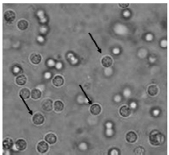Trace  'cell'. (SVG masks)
<instances>
[{"instance_id": "7a4b0ae2", "label": "cell", "mask_w": 169, "mask_h": 155, "mask_svg": "<svg viewBox=\"0 0 169 155\" xmlns=\"http://www.w3.org/2000/svg\"><path fill=\"white\" fill-rule=\"evenodd\" d=\"M49 149V145L46 141H41L37 145V151L40 154H45Z\"/></svg>"}, {"instance_id": "9a60e30c", "label": "cell", "mask_w": 169, "mask_h": 155, "mask_svg": "<svg viewBox=\"0 0 169 155\" xmlns=\"http://www.w3.org/2000/svg\"><path fill=\"white\" fill-rule=\"evenodd\" d=\"M158 92V87L156 85H151L148 88V93L151 96H156Z\"/></svg>"}, {"instance_id": "ac0fdd59", "label": "cell", "mask_w": 169, "mask_h": 155, "mask_svg": "<svg viewBox=\"0 0 169 155\" xmlns=\"http://www.w3.org/2000/svg\"><path fill=\"white\" fill-rule=\"evenodd\" d=\"M31 96V92L28 88H22L21 92H20V97L21 98H26L27 99Z\"/></svg>"}, {"instance_id": "6da1fadb", "label": "cell", "mask_w": 169, "mask_h": 155, "mask_svg": "<svg viewBox=\"0 0 169 155\" xmlns=\"http://www.w3.org/2000/svg\"><path fill=\"white\" fill-rule=\"evenodd\" d=\"M164 140H165L164 135L161 134L158 130H154L149 134V141L151 145H154V146H158V145L164 144Z\"/></svg>"}, {"instance_id": "ffe728a7", "label": "cell", "mask_w": 169, "mask_h": 155, "mask_svg": "<svg viewBox=\"0 0 169 155\" xmlns=\"http://www.w3.org/2000/svg\"><path fill=\"white\" fill-rule=\"evenodd\" d=\"M31 96H32V97L34 100H37L41 96V92L40 91L39 89L35 88V89H33L32 91L31 92Z\"/></svg>"}, {"instance_id": "5b68a950", "label": "cell", "mask_w": 169, "mask_h": 155, "mask_svg": "<svg viewBox=\"0 0 169 155\" xmlns=\"http://www.w3.org/2000/svg\"><path fill=\"white\" fill-rule=\"evenodd\" d=\"M53 108V102L50 99H46L42 102V109L45 112H50Z\"/></svg>"}, {"instance_id": "5bb4252c", "label": "cell", "mask_w": 169, "mask_h": 155, "mask_svg": "<svg viewBox=\"0 0 169 155\" xmlns=\"http://www.w3.org/2000/svg\"><path fill=\"white\" fill-rule=\"evenodd\" d=\"M112 63H113V60L110 56H105L102 59V66L106 67V68L111 67L112 65Z\"/></svg>"}, {"instance_id": "cb8c5ba5", "label": "cell", "mask_w": 169, "mask_h": 155, "mask_svg": "<svg viewBox=\"0 0 169 155\" xmlns=\"http://www.w3.org/2000/svg\"><path fill=\"white\" fill-rule=\"evenodd\" d=\"M129 5H130L129 3H126V4H122V3H120V4H119V6H120V8H128V7H129Z\"/></svg>"}, {"instance_id": "603a6c76", "label": "cell", "mask_w": 169, "mask_h": 155, "mask_svg": "<svg viewBox=\"0 0 169 155\" xmlns=\"http://www.w3.org/2000/svg\"><path fill=\"white\" fill-rule=\"evenodd\" d=\"M89 36H90V37H91V38H92V40H93V42H94V44H95V45H96V46H97V47H98V49L99 52H100V53H102V50H101V49L99 48V47H98V44H97V42H96V41H94V39H93V37H92V35H91V34H89Z\"/></svg>"}, {"instance_id": "52a82bcc", "label": "cell", "mask_w": 169, "mask_h": 155, "mask_svg": "<svg viewBox=\"0 0 169 155\" xmlns=\"http://www.w3.org/2000/svg\"><path fill=\"white\" fill-rule=\"evenodd\" d=\"M102 112V107L98 104H93L90 107V112L93 116H98Z\"/></svg>"}, {"instance_id": "9c48e42d", "label": "cell", "mask_w": 169, "mask_h": 155, "mask_svg": "<svg viewBox=\"0 0 169 155\" xmlns=\"http://www.w3.org/2000/svg\"><path fill=\"white\" fill-rule=\"evenodd\" d=\"M137 134L134 132V131H130V132H128L127 134H126V139L127 140V142L128 143H135V141L137 140Z\"/></svg>"}, {"instance_id": "4fadbf2b", "label": "cell", "mask_w": 169, "mask_h": 155, "mask_svg": "<svg viewBox=\"0 0 169 155\" xmlns=\"http://www.w3.org/2000/svg\"><path fill=\"white\" fill-rule=\"evenodd\" d=\"M45 141H46L48 144H50V145H54V144H55L56 140H57V137L55 136V134L50 133V134H46V135H45Z\"/></svg>"}, {"instance_id": "ba28073f", "label": "cell", "mask_w": 169, "mask_h": 155, "mask_svg": "<svg viewBox=\"0 0 169 155\" xmlns=\"http://www.w3.org/2000/svg\"><path fill=\"white\" fill-rule=\"evenodd\" d=\"M120 114L123 117H128L131 115V110L127 106H122L120 108Z\"/></svg>"}, {"instance_id": "7402d4cb", "label": "cell", "mask_w": 169, "mask_h": 155, "mask_svg": "<svg viewBox=\"0 0 169 155\" xmlns=\"http://www.w3.org/2000/svg\"><path fill=\"white\" fill-rule=\"evenodd\" d=\"M79 87H80V88H81V89H82V92H83V93H84V95H85V96H86V97H87V99H88V102H89V104H92V101H91V100H90V98H89V97H88V96H87V93H86V92H85V91H84V89H83V88H82V85H79Z\"/></svg>"}, {"instance_id": "8992f818", "label": "cell", "mask_w": 169, "mask_h": 155, "mask_svg": "<svg viewBox=\"0 0 169 155\" xmlns=\"http://www.w3.org/2000/svg\"><path fill=\"white\" fill-rule=\"evenodd\" d=\"M16 149L19 151H22V150H25L27 149V144L26 142V140L24 139H18L16 142Z\"/></svg>"}, {"instance_id": "7c38bea8", "label": "cell", "mask_w": 169, "mask_h": 155, "mask_svg": "<svg viewBox=\"0 0 169 155\" xmlns=\"http://www.w3.org/2000/svg\"><path fill=\"white\" fill-rule=\"evenodd\" d=\"M41 55L38 54H32L30 56V60L33 64H39L41 62Z\"/></svg>"}, {"instance_id": "277c9868", "label": "cell", "mask_w": 169, "mask_h": 155, "mask_svg": "<svg viewBox=\"0 0 169 155\" xmlns=\"http://www.w3.org/2000/svg\"><path fill=\"white\" fill-rule=\"evenodd\" d=\"M15 18H16V14L13 11H7L4 13V19L8 22H12L15 20Z\"/></svg>"}, {"instance_id": "d6986e66", "label": "cell", "mask_w": 169, "mask_h": 155, "mask_svg": "<svg viewBox=\"0 0 169 155\" xmlns=\"http://www.w3.org/2000/svg\"><path fill=\"white\" fill-rule=\"evenodd\" d=\"M28 26H29L28 22L27 21H25V20H22V21H18V23H17V27L21 31H25L28 27Z\"/></svg>"}, {"instance_id": "44dd1931", "label": "cell", "mask_w": 169, "mask_h": 155, "mask_svg": "<svg viewBox=\"0 0 169 155\" xmlns=\"http://www.w3.org/2000/svg\"><path fill=\"white\" fill-rule=\"evenodd\" d=\"M135 153L136 154H144L145 153V149L143 148V147H138L135 149Z\"/></svg>"}, {"instance_id": "e0dca14e", "label": "cell", "mask_w": 169, "mask_h": 155, "mask_svg": "<svg viewBox=\"0 0 169 155\" xmlns=\"http://www.w3.org/2000/svg\"><path fill=\"white\" fill-rule=\"evenodd\" d=\"M64 103L61 102V101H56V102L54 103V109H55V112H60L63 111L64 109Z\"/></svg>"}, {"instance_id": "30bf717a", "label": "cell", "mask_w": 169, "mask_h": 155, "mask_svg": "<svg viewBox=\"0 0 169 155\" xmlns=\"http://www.w3.org/2000/svg\"><path fill=\"white\" fill-rule=\"evenodd\" d=\"M53 83V85L55 86V87H61V86L64 84L65 83V80H64V78L60 75H56L54 79L52 81Z\"/></svg>"}, {"instance_id": "3957f363", "label": "cell", "mask_w": 169, "mask_h": 155, "mask_svg": "<svg viewBox=\"0 0 169 155\" xmlns=\"http://www.w3.org/2000/svg\"><path fill=\"white\" fill-rule=\"evenodd\" d=\"M33 123L36 125H42L45 121V117L43 116L42 114L41 113H36L33 116Z\"/></svg>"}, {"instance_id": "2e32d148", "label": "cell", "mask_w": 169, "mask_h": 155, "mask_svg": "<svg viewBox=\"0 0 169 155\" xmlns=\"http://www.w3.org/2000/svg\"><path fill=\"white\" fill-rule=\"evenodd\" d=\"M16 83L17 85L20 86L26 84V83H27V77L25 75H19V76H17L16 79Z\"/></svg>"}, {"instance_id": "8fae6325", "label": "cell", "mask_w": 169, "mask_h": 155, "mask_svg": "<svg viewBox=\"0 0 169 155\" xmlns=\"http://www.w3.org/2000/svg\"><path fill=\"white\" fill-rule=\"evenodd\" d=\"M13 147V141L12 139L7 138L3 140V149L4 150H9L11 149Z\"/></svg>"}]
</instances>
